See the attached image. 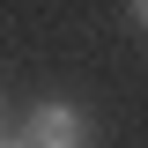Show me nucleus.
<instances>
[{
    "label": "nucleus",
    "mask_w": 148,
    "mask_h": 148,
    "mask_svg": "<svg viewBox=\"0 0 148 148\" xmlns=\"http://www.w3.org/2000/svg\"><path fill=\"white\" fill-rule=\"evenodd\" d=\"M30 148H89V111H74V104H59V96H45V104L30 111Z\"/></svg>",
    "instance_id": "1"
},
{
    "label": "nucleus",
    "mask_w": 148,
    "mask_h": 148,
    "mask_svg": "<svg viewBox=\"0 0 148 148\" xmlns=\"http://www.w3.org/2000/svg\"><path fill=\"white\" fill-rule=\"evenodd\" d=\"M126 15H133V22H141V30H148V0H126Z\"/></svg>",
    "instance_id": "2"
},
{
    "label": "nucleus",
    "mask_w": 148,
    "mask_h": 148,
    "mask_svg": "<svg viewBox=\"0 0 148 148\" xmlns=\"http://www.w3.org/2000/svg\"><path fill=\"white\" fill-rule=\"evenodd\" d=\"M0 148H30V133H0Z\"/></svg>",
    "instance_id": "3"
},
{
    "label": "nucleus",
    "mask_w": 148,
    "mask_h": 148,
    "mask_svg": "<svg viewBox=\"0 0 148 148\" xmlns=\"http://www.w3.org/2000/svg\"><path fill=\"white\" fill-rule=\"evenodd\" d=\"M0 133H8V126H0Z\"/></svg>",
    "instance_id": "4"
}]
</instances>
